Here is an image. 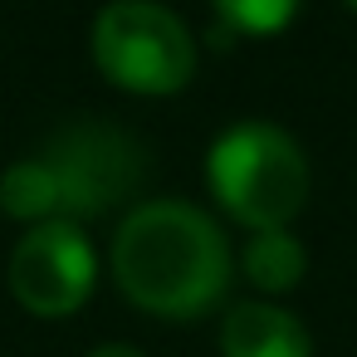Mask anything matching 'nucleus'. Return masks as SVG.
<instances>
[{
    "mask_svg": "<svg viewBox=\"0 0 357 357\" xmlns=\"http://www.w3.org/2000/svg\"><path fill=\"white\" fill-rule=\"evenodd\" d=\"M108 274L137 313L191 323L225 303L235 279V245L196 201L147 196L123 211L108 245Z\"/></svg>",
    "mask_w": 357,
    "mask_h": 357,
    "instance_id": "f257e3e1",
    "label": "nucleus"
},
{
    "mask_svg": "<svg viewBox=\"0 0 357 357\" xmlns=\"http://www.w3.org/2000/svg\"><path fill=\"white\" fill-rule=\"evenodd\" d=\"M142 186H147L142 137L103 118H79L54 128L35 152L15 157L0 172V211L25 230L50 220L89 225L113 211H132Z\"/></svg>",
    "mask_w": 357,
    "mask_h": 357,
    "instance_id": "f03ea898",
    "label": "nucleus"
},
{
    "mask_svg": "<svg viewBox=\"0 0 357 357\" xmlns=\"http://www.w3.org/2000/svg\"><path fill=\"white\" fill-rule=\"evenodd\" d=\"M206 186L215 196V206L255 230H289L313 191V167L308 152L298 147L294 132H284L279 123H235L225 128L211 152H206Z\"/></svg>",
    "mask_w": 357,
    "mask_h": 357,
    "instance_id": "7ed1b4c3",
    "label": "nucleus"
},
{
    "mask_svg": "<svg viewBox=\"0 0 357 357\" xmlns=\"http://www.w3.org/2000/svg\"><path fill=\"white\" fill-rule=\"evenodd\" d=\"M93 69L132 98H172L196 79V35L162 0H108L89 25Z\"/></svg>",
    "mask_w": 357,
    "mask_h": 357,
    "instance_id": "20e7f679",
    "label": "nucleus"
},
{
    "mask_svg": "<svg viewBox=\"0 0 357 357\" xmlns=\"http://www.w3.org/2000/svg\"><path fill=\"white\" fill-rule=\"evenodd\" d=\"M6 289L30 318H74L98 289V250L84 225H30L10 245Z\"/></svg>",
    "mask_w": 357,
    "mask_h": 357,
    "instance_id": "39448f33",
    "label": "nucleus"
},
{
    "mask_svg": "<svg viewBox=\"0 0 357 357\" xmlns=\"http://www.w3.org/2000/svg\"><path fill=\"white\" fill-rule=\"evenodd\" d=\"M220 357H313V333L274 298H235L220 313Z\"/></svg>",
    "mask_w": 357,
    "mask_h": 357,
    "instance_id": "423d86ee",
    "label": "nucleus"
},
{
    "mask_svg": "<svg viewBox=\"0 0 357 357\" xmlns=\"http://www.w3.org/2000/svg\"><path fill=\"white\" fill-rule=\"evenodd\" d=\"M235 269L245 274L250 289H259V298L279 303L284 294H294L303 284V274H308V245L294 230H255V235H245Z\"/></svg>",
    "mask_w": 357,
    "mask_h": 357,
    "instance_id": "0eeeda50",
    "label": "nucleus"
},
{
    "mask_svg": "<svg viewBox=\"0 0 357 357\" xmlns=\"http://www.w3.org/2000/svg\"><path fill=\"white\" fill-rule=\"evenodd\" d=\"M220 25L230 35H250V40H269V35H284L298 15L303 0H211Z\"/></svg>",
    "mask_w": 357,
    "mask_h": 357,
    "instance_id": "6e6552de",
    "label": "nucleus"
},
{
    "mask_svg": "<svg viewBox=\"0 0 357 357\" xmlns=\"http://www.w3.org/2000/svg\"><path fill=\"white\" fill-rule=\"evenodd\" d=\"M89 357H147L142 347H132V342H98Z\"/></svg>",
    "mask_w": 357,
    "mask_h": 357,
    "instance_id": "1a4fd4ad",
    "label": "nucleus"
},
{
    "mask_svg": "<svg viewBox=\"0 0 357 357\" xmlns=\"http://www.w3.org/2000/svg\"><path fill=\"white\" fill-rule=\"evenodd\" d=\"M342 6H347V10H352V15H357V0H342Z\"/></svg>",
    "mask_w": 357,
    "mask_h": 357,
    "instance_id": "9d476101",
    "label": "nucleus"
}]
</instances>
